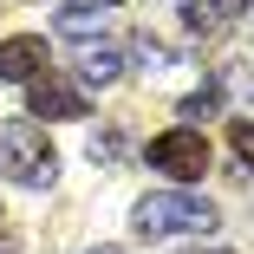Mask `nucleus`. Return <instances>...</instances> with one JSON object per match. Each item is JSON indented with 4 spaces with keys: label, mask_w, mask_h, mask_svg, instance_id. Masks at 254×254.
<instances>
[{
    "label": "nucleus",
    "mask_w": 254,
    "mask_h": 254,
    "mask_svg": "<svg viewBox=\"0 0 254 254\" xmlns=\"http://www.w3.org/2000/svg\"><path fill=\"white\" fill-rule=\"evenodd\" d=\"M215 111H222V85H215V78L202 85V91L183 98V118H215Z\"/></svg>",
    "instance_id": "nucleus-9"
},
{
    "label": "nucleus",
    "mask_w": 254,
    "mask_h": 254,
    "mask_svg": "<svg viewBox=\"0 0 254 254\" xmlns=\"http://www.w3.org/2000/svg\"><path fill=\"white\" fill-rule=\"evenodd\" d=\"M228 143H235V157L254 170V118H235V124H228Z\"/></svg>",
    "instance_id": "nucleus-11"
},
{
    "label": "nucleus",
    "mask_w": 254,
    "mask_h": 254,
    "mask_svg": "<svg viewBox=\"0 0 254 254\" xmlns=\"http://www.w3.org/2000/svg\"><path fill=\"white\" fill-rule=\"evenodd\" d=\"M130 53H137V59H143L150 72H163V65H170V46H163L157 33H137V46H130Z\"/></svg>",
    "instance_id": "nucleus-10"
},
{
    "label": "nucleus",
    "mask_w": 254,
    "mask_h": 254,
    "mask_svg": "<svg viewBox=\"0 0 254 254\" xmlns=\"http://www.w3.org/2000/svg\"><path fill=\"white\" fill-rule=\"evenodd\" d=\"M150 170H163L176 183H202V170H209V137L195 124H176L163 137H150Z\"/></svg>",
    "instance_id": "nucleus-3"
},
{
    "label": "nucleus",
    "mask_w": 254,
    "mask_h": 254,
    "mask_svg": "<svg viewBox=\"0 0 254 254\" xmlns=\"http://www.w3.org/2000/svg\"><path fill=\"white\" fill-rule=\"evenodd\" d=\"M222 222V209L195 189H150L137 209H130V228L137 235H209Z\"/></svg>",
    "instance_id": "nucleus-1"
},
{
    "label": "nucleus",
    "mask_w": 254,
    "mask_h": 254,
    "mask_svg": "<svg viewBox=\"0 0 254 254\" xmlns=\"http://www.w3.org/2000/svg\"><path fill=\"white\" fill-rule=\"evenodd\" d=\"M85 7H91V0H85ZM98 7H118V0H98Z\"/></svg>",
    "instance_id": "nucleus-15"
},
{
    "label": "nucleus",
    "mask_w": 254,
    "mask_h": 254,
    "mask_svg": "<svg viewBox=\"0 0 254 254\" xmlns=\"http://www.w3.org/2000/svg\"><path fill=\"white\" fill-rule=\"evenodd\" d=\"M26 105H33V118H91L85 85L78 78H59V72H39L26 85Z\"/></svg>",
    "instance_id": "nucleus-4"
},
{
    "label": "nucleus",
    "mask_w": 254,
    "mask_h": 254,
    "mask_svg": "<svg viewBox=\"0 0 254 254\" xmlns=\"http://www.w3.org/2000/svg\"><path fill=\"white\" fill-rule=\"evenodd\" d=\"M91 254H124V248H91Z\"/></svg>",
    "instance_id": "nucleus-14"
},
{
    "label": "nucleus",
    "mask_w": 254,
    "mask_h": 254,
    "mask_svg": "<svg viewBox=\"0 0 254 254\" xmlns=\"http://www.w3.org/2000/svg\"><path fill=\"white\" fill-rule=\"evenodd\" d=\"M176 254H235V248H176Z\"/></svg>",
    "instance_id": "nucleus-13"
},
{
    "label": "nucleus",
    "mask_w": 254,
    "mask_h": 254,
    "mask_svg": "<svg viewBox=\"0 0 254 254\" xmlns=\"http://www.w3.org/2000/svg\"><path fill=\"white\" fill-rule=\"evenodd\" d=\"M39 72H46V39H39V33L0 39V85H33Z\"/></svg>",
    "instance_id": "nucleus-5"
},
{
    "label": "nucleus",
    "mask_w": 254,
    "mask_h": 254,
    "mask_svg": "<svg viewBox=\"0 0 254 254\" xmlns=\"http://www.w3.org/2000/svg\"><path fill=\"white\" fill-rule=\"evenodd\" d=\"M53 26H59L65 39H91L98 26H105V13H91V7H85V0H65V7L53 13Z\"/></svg>",
    "instance_id": "nucleus-8"
},
{
    "label": "nucleus",
    "mask_w": 254,
    "mask_h": 254,
    "mask_svg": "<svg viewBox=\"0 0 254 254\" xmlns=\"http://www.w3.org/2000/svg\"><path fill=\"white\" fill-rule=\"evenodd\" d=\"M118 157H124V137H118V130L91 137V163H118Z\"/></svg>",
    "instance_id": "nucleus-12"
},
{
    "label": "nucleus",
    "mask_w": 254,
    "mask_h": 254,
    "mask_svg": "<svg viewBox=\"0 0 254 254\" xmlns=\"http://www.w3.org/2000/svg\"><path fill=\"white\" fill-rule=\"evenodd\" d=\"M78 78L85 85H118L124 78V53H118V46H85V53H78Z\"/></svg>",
    "instance_id": "nucleus-7"
},
{
    "label": "nucleus",
    "mask_w": 254,
    "mask_h": 254,
    "mask_svg": "<svg viewBox=\"0 0 254 254\" xmlns=\"http://www.w3.org/2000/svg\"><path fill=\"white\" fill-rule=\"evenodd\" d=\"M254 0H183V26L189 33H222L228 20H241Z\"/></svg>",
    "instance_id": "nucleus-6"
},
{
    "label": "nucleus",
    "mask_w": 254,
    "mask_h": 254,
    "mask_svg": "<svg viewBox=\"0 0 254 254\" xmlns=\"http://www.w3.org/2000/svg\"><path fill=\"white\" fill-rule=\"evenodd\" d=\"M0 170H7L20 189H46V183H53L59 176V150L53 143H46V130L39 124H7V130H0Z\"/></svg>",
    "instance_id": "nucleus-2"
}]
</instances>
